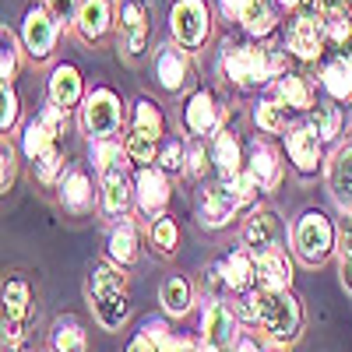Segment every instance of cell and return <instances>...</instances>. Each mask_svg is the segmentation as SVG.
Returning <instances> with one entry per match:
<instances>
[{"label":"cell","mask_w":352,"mask_h":352,"mask_svg":"<svg viewBox=\"0 0 352 352\" xmlns=\"http://www.w3.org/2000/svg\"><path fill=\"white\" fill-rule=\"evenodd\" d=\"M176 240H180V232H176V222L162 215V219L152 226V243H155L162 254H173V250H176Z\"/></svg>","instance_id":"obj_40"},{"label":"cell","mask_w":352,"mask_h":352,"mask_svg":"<svg viewBox=\"0 0 352 352\" xmlns=\"http://www.w3.org/2000/svg\"><path fill=\"white\" fill-rule=\"evenodd\" d=\"M240 204H243V201L232 194L229 184H219V187H212V190H204V197H201V226H208V229L226 226Z\"/></svg>","instance_id":"obj_10"},{"label":"cell","mask_w":352,"mask_h":352,"mask_svg":"<svg viewBox=\"0 0 352 352\" xmlns=\"http://www.w3.org/2000/svg\"><path fill=\"white\" fill-rule=\"evenodd\" d=\"M254 120H257L261 131L278 134V131L289 127V106H285V102H275V99H264V102H257V109H254Z\"/></svg>","instance_id":"obj_33"},{"label":"cell","mask_w":352,"mask_h":352,"mask_svg":"<svg viewBox=\"0 0 352 352\" xmlns=\"http://www.w3.org/2000/svg\"><path fill=\"white\" fill-rule=\"evenodd\" d=\"M257 303H261V324L268 328L275 342H292L303 328V310L300 303L289 296L285 289H257Z\"/></svg>","instance_id":"obj_1"},{"label":"cell","mask_w":352,"mask_h":352,"mask_svg":"<svg viewBox=\"0 0 352 352\" xmlns=\"http://www.w3.org/2000/svg\"><path fill=\"white\" fill-rule=\"evenodd\" d=\"M342 282L352 292V229L342 236Z\"/></svg>","instance_id":"obj_47"},{"label":"cell","mask_w":352,"mask_h":352,"mask_svg":"<svg viewBox=\"0 0 352 352\" xmlns=\"http://www.w3.org/2000/svg\"><path fill=\"white\" fill-rule=\"evenodd\" d=\"M335 247V229L328 222V215L320 212H307L296 226V250L307 264H324L328 254Z\"/></svg>","instance_id":"obj_4"},{"label":"cell","mask_w":352,"mask_h":352,"mask_svg":"<svg viewBox=\"0 0 352 352\" xmlns=\"http://www.w3.org/2000/svg\"><path fill=\"white\" fill-rule=\"evenodd\" d=\"M219 272H222V282L232 292H247L250 282H254V254L250 250H236L232 257H226L219 264Z\"/></svg>","instance_id":"obj_22"},{"label":"cell","mask_w":352,"mask_h":352,"mask_svg":"<svg viewBox=\"0 0 352 352\" xmlns=\"http://www.w3.org/2000/svg\"><path fill=\"white\" fill-rule=\"evenodd\" d=\"M201 338L208 345H215L219 352L229 349L232 342H236V314L219 300L208 303V310H204V317H201Z\"/></svg>","instance_id":"obj_8"},{"label":"cell","mask_w":352,"mask_h":352,"mask_svg":"<svg viewBox=\"0 0 352 352\" xmlns=\"http://www.w3.org/2000/svg\"><path fill=\"white\" fill-rule=\"evenodd\" d=\"M310 127L320 141H335L338 138V127H342V113L335 106H324V102H317L314 113H310Z\"/></svg>","instance_id":"obj_35"},{"label":"cell","mask_w":352,"mask_h":352,"mask_svg":"<svg viewBox=\"0 0 352 352\" xmlns=\"http://www.w3.org/2000/svg\"><path fill=\"white\" fill-rule=\"evenodd\" d=\"M187 127L194 134H212L219 127V106L208 92H197L190 102H187Z\"/></svg>","instance_id":"obj_25"},{"label":"cell","mask_w":352,"mask_h":352,"mask_svg":"<svg viewBox=\"0 0 352 352\" xmlns=\"http://www.w3.org/2000/svg\"><path fill=\"white\" fill-rule=\"evenodd\" d=\"M320 85L335 99H352V56H335L324 67V74H320Z\"/></svg>","instance_id":"obj_26"},{"label":"cell","mask_w":352,"mask_h":352,"mask_svg":"<svg viewBox=\"0 0 352 352\" xmlns=\"http://www.w3.org/2000/svg\"><path fill=\"white\" fill-rule=\"evenodd\" d=\"M134 162H152L155 159V138L152 134H144V131H134L127 138V148H124Z\"/></svg>","instance_id":"obj_39"},{"label":"cell","mask_w":352,"mask_h":352,"mask_svg":"<svg viewBox=\"0 0 352 352\" xmlns=\"http://www.w3.org/2000/svg\"><path fill=\"white\" fill-rule=\"evenodd\" d=\"M282 4H285V8H300V4H303V0H282Z\"/></svg>","instance_id":"obj_54"},{"label":"cell","mask_w":352,"mask_h":352,"mask_svg":"<svg viewBox=\"0 0 352 352\" xmlns=\"http://www.w3.org/2000/svg\"><path fill=\"white\" fill-rule=\"evenodd\" d=\"M278 232H282V226H278V219H275L272 212H257V215L250 219L247 232H243V243H247V250L257 257V254H264V250L278 247Z\"/></svg>","instance_id":"obj_17"},{"label":"cell","mask_w":352,"mask_h":352,"mask_svg":"<svg viewBox=\"0 0 352 352\" xmlns=\"http://www.w3.org/2000/svg\"><path fill=\"white\" fill-rule=\"evenodd\" d=\"M109 257L120 264V268H127V264L138 261V232H134L131 222L116 226V229L109 232Z\"/></svg>","instance_id":"obj_27"},{"label":"cell","mask_w":352,"mask_h":352,"mask_svg":"<svg viewBox=\"0 0 352 352\" xmlns=\"http://www.w3.org/2000/svg\"><path fill=\"white\" fill-rule=\"evenodd\" d=\"M60 169H64V159H60V152H56V148H53V152H46L43 159H36V176H39L43 184H53Z\"/></svg>","instance_id":"obj_44"},{"label":"cell","mask_w":352,"mask_h":352,"mask_svg":"<svg viewBox=\"0 0 352 352\" xmlns=\"http://www.w3.org/2000/svg\"><path fill=\"white\" fill-rule=\"evenodd\" d=\"M134 131H144V134H152V138H159V134H162V116H159L155 102H138V113H134Z\"/></svg>","instance_id":"obj_38"},{"label":"cell","mask_w":352,"mask_h":352,"mask_svg":"<svg viewBox=\"0 0 352 352\" xmlns=\"http://www.w3.org/2000/svg\"><path fill=\"white\" fill-rule=\"evenodd\" d=\"M78 28H81V36L88 43L102 39L106 28H109V4L106 0H85V4L78 8Z\"/></svg>","instance_id":"obj_24"},{"label":"cell","mask_w":352,"mask_h":352,"mask_svg":"<svg viewBox=\"0 0 352 352\" xmlns=\"http://www.w3.org/2000/svg\"><path fill=\"white\" fill-rule=\"evenodd\" d=\"M240 21L247 25L250 36H268L272 28H275V14H272V8H268V0H250Z\"/></svg>","instance_id":"obj_36"},{"label":"cell","mask_w":352,"mask_h":352,"mask_svg":"<svg viewBox=\"0 0 352 352\" xmlns=\"http://www.w3.org/2000/svg\"><path fill=\"white\" fill-rule=\"evenodd\" d=\"M21 39H25V50L36 56V60H46L53 53V43H56V21L50 11L43 8H32L21 21Z\"/></svg>","instance_id":"obj_7"},{"label":"cell","mask_w":352,"mask_h":352,"mask_svg":"<svg viewBox=\"0 0 352 352\" xmlns=\"http://www.w3.org/2000/svg\"><path fill=\"white\" fill-rule=\"evenodd\" d=\"M320 46H324V28H320V21L300 14L296 21H292V28H289V50L296 53L300 60H317Z\"/></svg>","instance_id":"obj_12"},{"label":"cell","mask_w":352,"mask_h":352,"mask_svg":"<svg viewBox=\"0 0 352 352\" xmlns=\"http://www.w3.org/2000/svg\"><path fill=\"white\" fill-rule=\"evenodd\" d=\"M328 187H331V197L338 201V208H352V144L331 159Z\"/></svg>","instance_id":"obj_18"},{"label":"cell","mask_w":352,"mask_h":352,"mask_svg":"<svg viewBox=\"0 0 352 352\" xmlns=\"http://www.w3.org/2000/svg\"><path fill=\"white\" fill-rule=\"evenodd\" d=\"M85 131L96 141L113 138L120 131V99H116L109 88H96V92L85 99Z\"/></svg>","instance_id":"obj_5"},{"label":"cell","mask_w":352,"mask_h":352,"mask_svg":"<svg viewBox=\"0 0 352 352\" xmlns=\"http://www.w3.org/2000/svg\"><path fill=\"white\" fill-rule=\"evenodd\" d=\"M236 352H261V349H257L254 342H247V338H243V342H236Z\"/></svg>","instance_id":"obj_52"},{"label":"cell","mask_w":352,"mask_h":352,"mask_svg":"<svg viewBox=\"0 0 352 352\" xmlns=\"http://www.w3.org/2000/svg\"><path fill=\"white\" fill-rule=\"evenodd\" d=\"M278 102H285L289 109H310L314 106V88L300 74H282V81H278Z\"/></svg>","instance_id":"obj_28"},{"label":"cell","mask_w":352,"mask_h":352,"mask_svg":"<svg viewBox=\"0 0 352 352\" xmlns=\"http://www.w3.org/2000/svg\"><path fill=\"white\" fill-rule=\"evenodd\" d=\"M204 166H208V155H204V144H194L190 155H187V169H190L194 176H201V173H204Z\"/></svg>","instance_id":"obj_49"},{"label":"cell","mask_w":352,"mask_h":352,"mask_svg":"<svg viewBox=\"0 0 352 352\" xmlns=\"http://www.w3.org/2000/svg\"><path fill=\"white\" fill-rule=\"evenodd\" d=\"M127 352H159V345H155V338H152V335H144V331H141V335L127 345Z\"/></svg>","instance_id":"obj_50"},{"label":"cell","mask_w":352,"mask_h":352,"mask_svg":"<svg viewBox=\"0 0 352 352\" xmlns=\"http://www.w3.org/2000/svg\"><path fill=\"white\" fill-rule=\"evenodd\" d=\"M320 28H324L328 43H345L352 36V0H328L324 14H320Z\"/></svg>","instance_id":"obj_20"},{"label":"cell","mask_w":352,"mask_h":352,"mask_svg":"<svg viewBox=\"0 0 352 352\" xmlns=\"http://www.w3.org/2000/svg\"><path fill=\"white\" fill-rule=\"evenodd\" d=\"M194 352H219L215 345H208V342H201V345H194Z\"/></svg>","instance_id":"obj_53"},{"label":"cell","mask_w":352,"mask_h":352,"mask_svg":"<svg viewBox=\"0 0 352 352\" xmlns=\"http://www.w3.org/2000/svg\"><path fill=\"white\" fill-rule=\"evenodd\" d=\"M247 4H250V0H222V11H226L229 18H243Z\"/></svg>","instance_id":"obj_51"},{"label":"cell","mask_w":352,"mask_h":352,"mask_svg":"<svg viewBox=\"0 0 352 352\" xmlns=\"http://www.w3.org/2000/svg\"><path fill=\"white\" fill-rule=\"evenodd\" d=\"M215 166L222 173V180H232V176L243 169L240 166V144H236V138H232L229 131H222L215 138Z\"/></svg>","instance_id":"obj_30"},{"label":"cell","mask_w":352,"mask_h":352,"mask_svg":"<svg viewBox=\"0 0 352 352\" xmlns=\"http://www.w3.org/2000/svg\"><path fill=\"white\" fill-rule=\"evenodd\" d=\"M92 307L102 328H120L124 320L131 317V303H127V292L120 285H109V289H92Z\"/></svg>","instance_id":"obj_11"},{"label":"cell","mask_w":352,"mask_h":352,"mask_svg":"<svg viewBox=\"0 0 352 352\" xmlns=\"http://www.w3.org/2000/svg\"><path fill=\"white\" fill-rule=\"evenodd\" d=\"M46 4H50V14H53V21H74L78 18V0H46Z\"/></svg>","instance_id":"obj_46"},{"label":"cell","mask_w":352,"mask_h":352,"mask_svg":"<svg viewBox=\"0 0 352 352\" xmlns=\"http://www.w3.org/2000/svg\"><path fill=\"white\" fill-rule=\"evenodd\" d=\"M60 204H64L67 212H74V215L92 208V184H88V176L81 169H71L64 176V184H60Z\"/></svg>","instance_id":"obj_21"},{"label":"cell","mask_w":352,"mask_h":352,"mask_svg":"<svg viewBox=\"0 0 352 352\" xmlns=\"http://www.w3.org/2000/svg\"><path fill=\"white\" fill-rule=\"evenodd\" d=\"M222 67L236 85H261L272 78V50H257V46H226L222 53Z\"/></svg>","instance_id":"obj_3"},{"label":"cell","mask_w":352,"mask_h":352,"mask_svg":"<svg viewBox=\"0 0 352 352\" xmlns=\"http://www.w3.org/2000/svg\"><path fill=\"white\" fill-rule=\"evenodd\" d=\"M285 144L300 173H314L320 166V138L314 134V127H292L285 134Z\"/></svg>","instance_id":"obj_13"},{"label":"cell","mask_w":352,"mask_h":352,"mask_svg":"<svg viewBox=\"0 0 352 352\" xmlns=\"http://www.w3.org/2000/svg\"><path fill=\"white\" fill-rule=\"evenodd\" d=\"M159 162H162L166 173H180V169H184V148H180V144H169Z\"/></svg>","instance_id":"obj_48"},{"label":"cell","mask_w":352,"mask_h":352,"mask_svg":"<svg viewBox=\"0 0 352 352\" xmlns=\"http://www.w3.org/2000/svg\"><path fill=\"white\" fill-rule=\"evenodd\" d=\"M184 78H187V60H184V53L173 50V46H166V50L159 53V81H162V88L176 92V88L184 85Z\"/></svg>","instance_id":"obj_29"},{"label":"cell","mask_w":352,"mask_h":352,"mask_svg":"<svg viewBox=\"0 0 352 352\" xmlns=\"http://www.w3.org/2000/svg\"><path fill=\"white\" fill-rule=\"evenodd\" d=\"M159 296H162V307H166L169 314H187V310H190V285H187V278H180V275L166 278Z\"/></svg>","instance_id":"obj_34"},{"label":"cell","mask_w":352,"mask_h":352,"mask_svg":"<svg viewBox=\"0 0 352 352\" xmlns=\"http://www.w3.org/2000/svg\"><path fill=\"white\" fill-rule=\"evenodd\" d=\"M53 352H85V328L74 317H64L53 324Z\"/></svg>","instance_id":"obj_31"},{"label":"cell","mask_w":352,"mask_h":352,"mask_svg":"<svg viewBox=\"0 0 352 352\" xmlns=\"http://www.w3.org/2000/svg\"><path fill=\"white\" fill-rule=\"evenodd\" d=\"M18 120V96L11 92V85H0V131H11Z\"/></svg>","instance_id":"obj_42"},{"label":"cell","mask_w":352,"mask_h":352,"mask_svg":"<svg viewBox=\"0 0 352 352\" xmlns=\"http://www.w3.org/2000/svg\"><path fill=\"white\" fill-rule=\"evenodd\" d=\"M92 159H96V169H99V173H106V169L116 166V162H124L120 148H116L109 138H99V141L92 144Z\"/></svg>","instance_id":"obj_41"},{"label":"cell","mask_w":352,"mask_h":352,"mask_svg":"<svg viewBox=\"0 0 352 352\" xmlns=\"http://www.w3.org/2000/svg\"><path fill=\"white\" fill-rule=\"evenodd\" d=\"M50 96H53L56 106H64V109L78 106V99H81V74L71 64H60L53 71V78H50Z\"/></svg>","instance_id":"obj_23"},{"label":"cell","mask_w":352,"mask_h":352,"mask_svg":"<svg viewBox=\"0 0 352 352\" xmlns=\"http://www.w3.org/2000/svg\"><path fill=\"white\" fill-rule=\"evenodd\" d=\"M18 71V53H14V39L8 28H0V85H11Z\"/></svg>","instance_id":"obj_37"},{"label":"cell","mask_w":352,"mask_h":352,"mask_svg":"<svg viewBox=\"0 0 352 352\" xmlns=\"http://www.w3.org/2000/svg\"><path fill=\"white\" fill-rule=\"evenodd\" d=\"M169 201V187H166V176L155 169H141L138 173V204L144 215H159Z\"/></svg>","instance_id":"obj_16"},{"label":"cell","mask_w":352,"mask_h":352,"mask_svg":"<svg viewBox=\"0 0 352 352\" xmlns=\"http://www.w3.org/2000/svg\"><path fill=\"white\" fill-rule=\"evenodd\" d=\"M21 148H25V155H28V159L36 162V159H43L46 152H53V148H56V138L46 131V124H43V120H32V124L25 127Z\"/></svg>","instance_id":"obj_32"},{"label":"cell","mask_w":352,"mask_h":352,"mask_svg":"<svg viewBox=\"0 0 352 352\" xmlns=\"http://www.w3.org/2000/svg\"><path fill=\"white\" fill-rule=\"evenodd\" d=\"M173 36L184 46H201L208 36V8L201 0H180L173 8Z\"/></svg>","instance_id":"obj_6"},{"label":"cell","mask_w":352,"mask_h":352,"mask_svg":"<svg viewBox=\"0 0 352 352\" xmlns=\"http://www.w3.org/2000/svg\"><path fill=\"white\" fill-rule=\"evenodd\" d=\"M254 282H257L261 289H272V292L289 289V285H292V264H289V257H285L278 247L257 254V257H254Z\"/></svg>","instance_id":"obj_9"},{"label":"cell","mask_w":352,"mask_h":352,"mask_svg":"<svg viewBox=\"0 0 352 352\" xmlns=\"http://www.w3.org/2000/svg\"><path fill=\"white\" fill-rule=\"evenodd\" d=\"M127 204H131V187L124 180V162H116L102 173V208L109 219H124Z\"/></svg>","instance_id":"obj_15"},{"label":"cell","mask_w":352,"mask_h":352,"mask_svg":"<svg viewBox=\"0 0 352 352\" xmlns=\"http://www.w3.org/2000/svg\"><path fill=\"white\" fill-rule=\"evenodd\" d=\"M14 180V148L0 138V194H4Z\"/></svg>","instance_id":"obj_45"},{"label":"cell","mask_w":352,"mask_h":352,"mask_svg":"<svg viewBox=\"0 0 352 352\" xmlns=\"http://www.w3.org/2000/svg\"><path fill=\"white\" fill-rule=\"evenodd\" d=\"M39 120L46 124V131H50L53 138H60V134L67 131V109H64V106H56V102H50V106L43 109Z\"/></svg>","instance_id":"obj_43"},{"label":"cell","mask_w":352,"mask_h":352,"mask_svg":"<svg viewBox=\"0 0 352 352\" xmlns=\"http://www.w3.org/2000/svg\"><path fill=\"white\" fill-rule=\"evenodd\" d=\"M247 173L254 176V184L257 190H272L278 180H282V162L275 155L272 144H264V141H254V148H250V166Z\"/></svg>","instance_id":"obj_14"},{"label":"cell","mask_w":352,"mask_h":352,"mask_svg":"<svg viewBox=\"0 0 352 352\" xmlns=\"http://www.w3.org/2000/svg\"><path fill=\"white\" fill-rule=\"evenodd\" d=\"M28 324H32V289L14 275L0 285V328H4L8 342H18L25 338Z\"/></svg>","instance_id":"obj_2"},{"label":"cell","mask_w":352,"mask_h":352,"mask_svg":"<svg viewBox=\"0 0 352 352\" xmlns=\"http://www.w3.org/2000/svg\"><path fill=\"white\" fill-rule=\"evenodd\" d=\"M261 352H282V349L278 345H268V349H261Z\"/></svg>","instance_id":"obj_55"},{"label":"cell","mask_w":352,"mask_h":352,"mask_svg":"<svg viewBox=\"0 0 352 352\" xmlns=\"http://www.w3.org/2000/svg\"><path fill=\"white\" fill-rule=\"evenodd\" d=\"M120 28L127 32V53L138 56L148 43V14H144V4L141 0H127L124 11H120Z\"/></svg>","instance_id":"obj_19"}]
</instances>
